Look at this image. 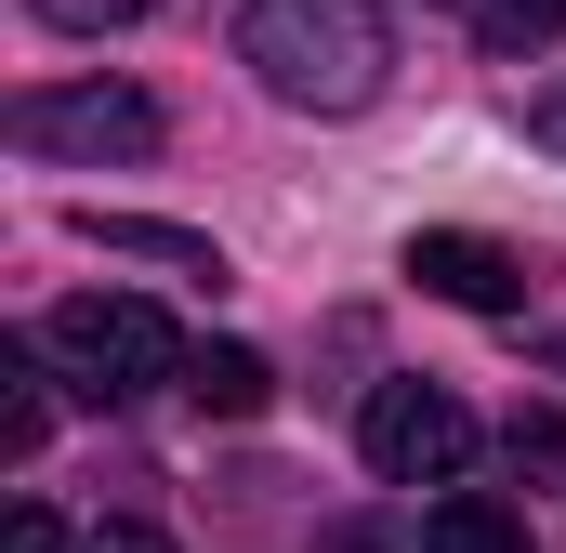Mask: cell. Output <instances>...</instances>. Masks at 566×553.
<instances>
[{"mask_svg":"<svg viewBox=\"0 0 566 553\" xmlns=\"http://www.w3.org/2000/svg\"><path fill=\"white\" fill-rule=\"evenodd\" d=\"M238 53H251V80L303 106V119H356V106H382V80H396V13L382 0H251L238 13Z\"/></svg>","mask_w":566,"mask_h":553,"instance_id":"1","label":"cell"},{"mask_svg":"<svg viewBox=\"0 0 566 553\" xmlns=\"http://www.w3.org/2000/svg\"><path fill=\"white\" fill-rule=\"evenodd\" d=\"M40 356L80 383V396H158V383H185V330L158 316V303H133V290H80V303H53L40 316Z\"/></svg>","mask_w":566,"mask_h":553,"instance_id":"2","label":"cell"},{"mask_svg":"<svg viewBox=\"0 0 566 553\" xmlns=\"http://www.w3.org/2000/svg\"><path fill=\"white\" fill-rule=\"evenodd\" d=\"M158 106H145L133 80H66V93H27L13 106V145L27 158H80V171H106V158H158Z\"/></svg>","mask_w":566,"mask_h":553,"instance_id":"3","label":"cell"},{"mask_svg":"<svg viewBox=\"0 0 566 553\" xmlns=\"http://www.w3.org/2000/svg\"><path fill=\"white\" fill-rule=\"evenodd\" d=\"M356 448H369L382 488H461V461H474V409H461L448 383H382V396L356 409Z\"/></svg>","mask_w":566,"mask_h":553,"instance_id":"4","label":"cell"},{"mask_svg":"<svg viewBox=\"0 0 566 553\" xmlns=\"http://www.w3.org/2000/svg\"><path fill=\"white\" fill-rule=\"evenodd\" d=\"M409 276L434 303H474V316H514L527 303V251L514 238H474V225H422L409 238Z\"/></svg>","mask_w":566,"mask_h":553,"instance_id":"5","label":"cell"},{"mask_svg":"<svg viewBox=\"0 0 566 553\" xmlns=\"http://www.w3.org/2000/svg\"><path fill=\"white\" fill-rule=\"evenodd\" d=\"M80 238H93V251H133V264H171V276H198V290H224V251H211L198 225H145V211H80Z\"/></svg>","mask_w":566,"mask_h":553,"instance_id":"6","label":"cell"},{"mask_svg":"<svg viewBox=\"0 0 566 553\" xmlns=\"http://www.w3.org/2000/svg\"><path fill=\"white\" fill-rule=\"evenodd\" d=\"M185 396H198L211 421H264L277 409V369H264L251 343H198V356H185Z\"/></svg>","mask_w":566,"mask_h":553,"instance_id":"7","label":"cell"},{"mask_svg":"<svg viewBox=\"0 0 566 553\" xmlns=\"http://www.w3.org/2000/svg\"><path fill=\"white\" fill-rule=\"evenodd\" d=\"M422 553H541V541H527V514H514V501H488V488H448V501L422 514Z\"/></svg>","mask_w":566,"mask_h":553,"instance_id":"8","label":"cell"},{"mask_svg":"<svg viewBox=\"0 0 566 553\" xmlns=\"http://www.w3.org/2000/svg\"><path fill=\"white\" fill-rule=\"evenodd\" d=\"M40 27H66V40H106V27H145L158 0H27Z\"/></svg>","mask_w":566,"mask_h":553,"instance_id":"9","label":"cell"},{"mask_svg":"<svg viewBox=\"0 0 566 553\" xmlns=\"http://www.w3.org/2000/svg\"><path fill=\"white\" fill-rule=\"evenodd\" d=\"M566 27V0H488V40H501V53H527V40H554Z\"/></svg>","mask_w":566,"mask_h":553,"instance_id":"10","label":"cell"},{"mask_svg":"<svg viewBox=\"0 0 566 553\" xmlns=\"http://www.w3.org/2000/svg\"><path fill=\"white\" fill-rule=\"evenodd\" d=\"M80 553H171V541H158L145 514H106V528H93V541H80Z\"/></svg>","mask_w":566,"mask_h":553,"instance_id":"11","label":"cell"},{"mask_svg":"<svg viewBox=\"0 0 566 553\" xmlns=\"http://www.w3.org/2000/svg\"><path fill=\"white\" fill-rule=\"evenodd\" d=\"M0 553H66V528H53L40 501H13V541H0Z\"/></svg>","mask_w":566,"mask_h":553,"instance_id":"12","label":"cell"},{"mask_svg":"<svg viewBox=\"0 0 566 553\" xmlns=\"http://www.w3.org/2000/svg\"><path fill=\"white\" fill-rule=\"evenodd\" d=\"M527 133H541V145L566 158V80H554V93H527Z\"/></svg>","mask_w":566,"mask_h":553,"instance_id":"13","label":"cell"}]
</instances>
